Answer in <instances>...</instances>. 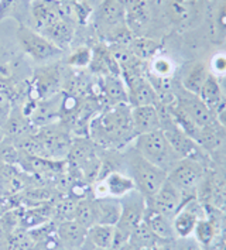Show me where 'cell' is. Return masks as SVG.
Returning <instances> with one entry per match:
<instances>
[{"label":"cell","instance_id":"ffe728a7","mask_svg":"<svg viewBox=\"0 0 226 250\" xmlns=\"http://www.w3.org/2000/svg\"><path fill=\"white\" fill-rule=\"evenodd\" d=\"M54 216V207L50 205H36L34 208H30L23 213H20V226L23 229H34L45 225L48 221H51Z\"/></svg>","mask_w":226,"mask_h":250},{"label":"cell","instance_id":"ab89813d","mask_svg":"<svg viewBox=\"0 0 226 250\" xmlns=\"http://www.w3.org/2000/svg\"><path fill=\"white\" fill-rule=\"evenodd\" d=\"M118 1H119V3H122V4H123V7H124V4H126L129 0H118Z\"/></svg>","mask_w":226,"mask_h":250},{"label":"cell","instance_id":"d590c367","mask_svg":"<svg viewBox=\"0 0 226 250\" xmlns=\"http://www.w3.org/2000/svg\"><path fill=\"white\" fill-rule=\"evenodd\" d=\"M215 118H216V120H218V122L226 129V106L224 109H221V110L215 115Z\"/></svg>","mask_w":226,"mask_h":250},{"label":"cell","instance_id":"8992f818","mask_svg":"<svg viewBox=\"0 0 226 250\" xmlns=\"http://www.w3.org/2000/svg\"><path fill=\"white\" fill-rule=\"evenodd\" d=\"M36 134L40 140L44 158L64 161L69 154L72 139L68 130L60 123H51L36 129Z\"/></svg>","mask_w":226,"mask_h":250},{"label":"cell","instance_id":"9c48e42d","mask_svg":"<svg viewBox=\"0 0 226 250\" xmlns=\"http://www.w3.org/2000/svg\"><path fill=\"white\" fill-rule=\"evenodd\" d=\"M136 189L133 180L124 171H112L95 183L93 198H116L120 199Z\"/></svg>","mask_w":226,"mask_h":250},{"label":"cell","instance_id":"52a82bcc","mask_svg":"<svg viewBox=\"0 0 226 250\" xmlns=\"http://www.w3.org/2000/svg\"><path fill=\"white\" fill-rule=\"evenodd\" d=\"M16 36L21 50L36 62H47L62 54V51L55 47L50 40L45 39L31 27L24 24L19 26Z\"/></svg>","mask_w":226,"mask_h":250},{"label":"cell","instance_id":"4dcf8cb0","mask_svg":"<svg viewBox=\"0 0 226 250\" xmlns=\"http://www.w3.org/2000/svg\"><path fill=\"white\" fill-rule=\"evenodd\" d=\"M209 72L218 77H224L226 75V54L219 53L213 55L211 60V66H209Z\"/></svg>","mask_w":226,"mask_h":250},{"label":"cell","instance_id":"277c9868","mask_svg":"<svg viewBox=\"0 0 226 250\" xmlns=\"http://www.w3.org/2000/svg\"><path fill=\"white\" fill-rule=\"evenodd\" d=\"M120 205H122V212H120L119 222L115 226V236L112 246L113 250L127 243L134 228L143 222L147 201L137 189H134L127 195L120 198Z\"/></svg>","mask_w":226,"mask_h":250},{"label":"cell","instance_id":"ee69618b","mask_svg":"<svg viewBox=\"0 0 226 250\" xmlns=\"http://www.w3.org/2000/svg\"><path fill=\"white\" fill-rule=\"evenodd\" d=\"M146 1H147V0H146Z\"/></svg>","mask_w":226,"mask_h":250},{"label":"cell","instance_id":"83f0119b","mask_svg":"<svg viewBox=\"0 0 226 250\" xmlns=\"http://www.w3.org/2000/svg\"><path fill=\"white\" fill-rule=\"evenodd\" d=\"M168 4V12L171 13L174 20L184 21L189 16V9L194 0H165Z\"/></svg>","mask_w":226,"mask_h":250},{"label":"cell","instance_id":"f35d334b","mask_svg":"<svg viewBox=\"0 0 226 250\" xmlns=\"http://www.w3.org/2000/svg\"><path fill=\"white\" fill-rule=\"evenodd\" d=\"M4 139H6V136H4V130H3V126L0 125V143H1Z\"/></svg>","mask_w":226,"mask_h":250},{"label":"cell","instance_id":"3957f363","mask_svg":"<svg viewBox=\"0 0 226 250\" xmlns=\"http://www.w3.org/2000/svg\"><path fill=\"white\" fill-rule=\"evenodd\" d=\"M133 148L142 156L161 168L167 174L173 170V167L181 160V157L175 153L170 142L167 140L163 130L139 134L133 140Z\"/></svg>","mask_w":226,"mask_h":250},{"label":"cell","instance_id":"4fadbf2b","mask_svg":"<svg viewBox=\"0 0 226 250\" xmlns=\"http://www.w3.org/2000/svg\"><path fill=\"white\" fill-rule=\"evenodd\" d=\"M86 229L82 228L74 219L64 221L55 229V236L58 245L65 250H81L86 242Z\"/></svg>","mask_w":226,"mask_h":250},{"label":"cell","instance_id":"8d00e7d4","mask_svg":"<svg viewBox=\"0 0 226 250\" xmlns=\"http://www.w3.org/2000/svg\"><path fill=\"white\" fill-rule=\"evenodd\" d=\"M81 3H83L85 6H88L89 9H96L98 6H99V3L102 1V0H78Z\"/></svg>","mask_w":226,"mask_h":250},{"label":"cell","instance_id":"8fae6325","mask_svg":"<svg viewBox=\"0 0 226 250\" xmlns=\"http://www.w3.org/2000/svg\"><path fill=\"white\" fill-rule=\"evenodd\" d=\"M30 13L36 27L34 30L39 33L58 20L65 19L62 14V1L60 0H33L30 3Z\"/></svg>","mask_w":226,"mask_h":250},{"label":"cell","instance_id":"1f68e13d","mask_svg":"<svg viewBox=\"0 0 226 250\" xmlns=\"http://www.w3.org/2000/svg\"><path fill=\"white\" fill-rule=\"evenodd\" d=\"M171 250H205L194 237H183L171 242Z\"/></svg>","mask_w":226,"mask_h":250},{"label":"cell","instance_id":"603a6c76","mask_svg":"<svg viewBox=\"0 0 226 250\" xmlns=\"http://www.w3.org/2000/svg\"><path fill=\"white\" fill-rule=\"evenodd\" d=\"M74 221L85 228L86 230L96 225V211H95V198L85 197L78 199L75 212H74Z\"/></svg>","mask_w":226,"mask_h":250},{"label":"cell","instance_id":"7402d4cb","mask_svg":"<svg viewBox=\"0 0 226 250\" xmlns=\"http://www.w3.org/2000/svg\"><path fill=\"white\" fill-rule=\"evenodd\" d=\"M115 236V226L109 225H93L86 232V243L93 248L101 249H112Z\"/></svg>","mask_w":226,"mask_h":250},{"label":"cell","instance_id":"836d02e7","mask_svg":"<svg viewBox=\"0 0 226 250\" xmlns=\"http://www.w3.org/2000/svg\"><path fill=\"white\" fill-rule=\"evenodd\" d=\"M218 24L222 30H226V0L222 1L219 10H218Z\"/></svg>","mask_w":226,"mask_h":250},{"label":"cell","instance_id":"60d3db41","mask_svg":"<svg viewBox=\"0 0 226 250\" xmlns=\"http://www.w3.org/2000/svg\"><path fill=\"white\" fill-rule=\"evenodd\" d=\"M92 250H113V249H101V248H93L92 246Z\"/></svg>","mask_w":226,"mask_h":250},{"label":"cell","instance_id":"6da1fadb","mask_svg":"<svg viewBox=\"0 0 226 250\" xmlns=\"http://www.w3.org/2000/svg\"><path fill=\"white\" fill-rule=\"evenodd\" d=\"M89 134L103 148H119L136 139L132 107L127 104L112 105L89 122Z\"/></svg>","mask_w":226,"mask_h":250},{"label":"cell","instance_id":"9a60e30c","mask_svg":"<svg viewBox=\"0 0 226 250\" xmlns=\"http://www.w3.org/2000/svg\"><path fill=\"white\" fill-rule=\"evenodd\" d=\"M40 34H42L45 39L50 40L54 45L58 47L61 51H64L65 48L71 45V42L74 40L75 28H74V24L71 23V20L61 19L50 27L44 28L42 31H40Z\"/></svg>","mask_w":226,"mask_h":250},{"label":"cell","instance_id":"5b68a950","mask_svg":"<svg viewBox=\"0 0 226 250\" xmlns=\"http://www.w3.org/2000/svg\"><path fill=\"white\" fill-rule=\"evenodd\" d=\"M208 168L209 167L200 160L181 158L167 174V178L184 194L186 201H189L191 198L197 197V189Z\"/></svg>","mask_w":226,"mask_h":250},{"label":"cell","instance_id":"2e32d148","mask_svg":"<svg viewBox=\"0 0 226 250\" xmlns=\"http://www.w3.org/2000/svg\"><path fill=\"white\" fill-rule=\"evenodd\" d=\"M198 96L201 101L212 110L213 115H216L221 109H224L226 106L225 91L221 86L218 78L212 74H209L208 79L205 81Z\"/></svg>","mask_w":226,"mask_h":250},{"label":"cell","instance_id":"f546056e","mask_svg":"<svg viewBox=\"0 0 226 250\" xmlns=\"http://www.w3.org/2000/svg\"><path fill=\"white\" fill-rule=\"evenodd\" d=\"M92 61V51L86 47H82L75 50L74 53L68 57V65H71L72 68H85L91 64Z\"/></svg>","mask_w":226,"mask_h":250},{"label":"cell","instance_id":"f1b7e54d","mask_svg":"<svg viewBox=\"0 0 226 250\" xmlns=\"http://www.w3.org/2000/svg\"><path fill=\"white\" fill-rule=\"evenodd\" d=\"M77 202H78V199H75V198H67V199L61 201L60 204H57L54 207V215L57 218H60L61 222L74 219V212H75Z\"/></svg>","mask_w":226,"mask_h":250},{"label":"cell","instance_id":"e575fe53","mask_svg":"<svg viewBox=\"0 0 226 250\" xmlns=\"http://www.w3.org/2000/svg\"><path fill=\"white\" fill-rule=\"evenodd\" d=\"M9 209H12V208L7 205V197H0V218Z\"/></svg>","mask_w":226,"mask_h":250},{"label":"cell","instance_id":"4316f807","mask_svg":"<svg viewBox=\"0 0 226 250\" xmlns=\"http://www.w3.org/2000/svg\"><path fill=\"white\" fill-rule=\"evenodd\" d=\"M20 150L10 139H4L0 143V163L9 166H19Z\"/></svg>","mask_w":226,"mask_h":250},{"label":"cell","instance_id":"5bb4252c","mask_svg":"<svg viewBox=\"0 0 226 250\" xmlns=\"http://www.w3.org/2000/svg\"><path fill=\"white\" fill-rule=\"evenodd\" d=\"M132 123L136 136L161 130L159 106H136L132 107Z\"/></svg>","mask_w":226,"mask_h":250},{"label":"cell","instance_id":"d4e9b609","mask_svg":"<svg viewBox=\"0 0 226 250\" xmlns=\"http://www.w3.org/2000/svg\"><path fill=\"white\" fill-rule=\"evenodd\" d=\"M129 48L134 57L139 58L140 61H150L159 53L160 44L146 36H142V37H134Z\"/></svg>","mask_w":226,"mask_h":250},{"label":"cell","instance_id":"7a4b0ae2","mask_svg":"<svg viewBox=\"0 0 226 250\" xmlns=\"http://www.w3.org/2000/svg\"><path fill=\"white\" fill-rule=\"evenodd\" d=\"M123 163L126 167L124 172L132 177L136 189L146 201L154 197L167 180V172L142 157L133 147L123 154Z\"/></svg>","mask_w":226,"mask_h":250},{"label":"cell","instance_id":"cb8c5ba5","mask_svg":"<svg viewBox=\"0 0 226 250\" xmlns=\"http://www.w3.org/2000/svg\"><path fill=\"white\" fill-rule=\"evenodd\" d=\"M129 242L132 245H134V246H137L139 249L143 250H150L161 245V243H167V242L160 240L159 237L151 232V229L144 222H142V224L137 225L134 228L133 232L130 233Z\"/></svg>","mask_w":226,"mask_h":250},{"label":"cell","instance_id":"7c38bea8","mask_svg":"<svg viewBox=\"0 0 226 250\" xmlns=\"http://www.w3.org/2000/svg\"><path fill=\"white\" fill-rule=\"evenodd\" d=\"M126 24L132 30L134 37L144 36L150 23V9L146 0H129L124 4Z\"/></svg>","mask_w":226,"mask_h":250},{"label":"cell","instance_id":"ac0fdd59","mask_svg":"<svg viewBox=\"0 0 226 250\" xmlns=\"http://www.w3.org/2000/svg\"><path fill=\"white\" fill-rule=\"evenodd\" d=\"M96 224L116 226L119 222L122 205L116 198H95Z\"/></svg>","mask_w":226,"mask_h":250},{"label":"cell","instance_id":"484cf974","mask_svg":"<svg viewBox=\"0 0 226 250\" xmlns=\"http://www.w3.org/2000/svg\"><path fill=\"white\" fill-rule=\"evenodd\" d=\"M148 68V77L154 78H171L175 69L173 61L164 55H156L151 58Z\"/></svg>","mask_w":226,"mask_h":250},{"label":"cell","instance_id":"ba28073f","mask_svg":"<svg viewBox=\"0 0 226 250\" xmlns=\"http://www.w3.org/2000/svg\"><path fill=\"white\" fill-rule=\"evenodd\" d=\"M186 199L184 194L167 178L165 183L161 185V188L157 191V194L147 201V207L173 219L175 213L183 208Z\"/></svg>","mask_w":226,"mask_h":250},{"label":"cell","instance_id":"d6a6232c","mask_svg":"<svg viewBox=\"0 0 226 250\" xmlns=\"http://www.w3.org/2000/svg\"><path fill=\"white\" fill-rule=\"evenodd\" d=\"M12 106H13L12 96L7 92H0V110H3L6 113H10L12 109H13Z\"/></svg>","mask_w":226,"mask_h":250},{"label":"cell","instance_id":"30bf717a","mask_svg":"<svg viewBox=\"0 0 226 250\" xmlns=\"http://www.w3.org/2000/svg\"><path fill=\"white\" fill-rule=\"evenodd\" d=\"M93 17L95 27L102 36L107 34L116 27L126 24L124 7L118 0H102L95 9Z\"/></svg>","mask_w":226,"mask_h":250},{"label":"cell","instance_id":"74e56055","mask_svg":"<svg viewBox=\"0 0 226 250\" xmlns=\"http://www.w3.org/2000/svg\"><path fill=\"white\" fill-rule=\"evenodd\" d=\"M115 250H143V249H139L137 246H134V245H132L130 242H127V243H124L123 246H120V248H118V249Z\"/></svg>","mask_w":226,"mask_h":250},{"label":"cell","instance_id":"b9f144b4","mask_svg":"<svg viewBox=\"0 0 226 250\" xmlns=\"http://www.w3.org/2000/svg\"><path fill=\"white\" fill-rule=\"evenodd\" d=\"M157 1H159V3H161V1H164V0H157Z\"/></svg>","mask_w":226,"mask_h":250},{"label":"cell","instance_id":"7bdbcfd3","mask_svg":"<svg viewBox=\"0 0 226 250\" xmlns=\"http://www.w3.org/2000/svg\"><path fill=\"white\" fill-rule=\"evenodd\" d=\"M225 95H226V89H225Z\"/></svg>","mask_w":226,"mask_h":250},{"label":"cell","instance_id":"d6986e66","mask_svg":"<svg viewBox=\"0 0 226 250\" xmlns=\"http://www.w3.org/2000/svg\"><path fill=\"white\" fill-rule=\"evenodd\" d=\"M102 89L105 98L110 102V106L123 104L129 105L127 88L120 75H106L105 81L102 82Z\"/></svg>","mask_w":226,"mask_h":250},{"label":"cell","instance_id":"44dd1931","mask_svg":"<svg viewBox=\"0 0 226 250\" xmlns=\"http://www.w3.org/2000/svg\"><path fill=\"white\" fill-rule=\"evenodd\" d=\"M209 74H211L209 68L202 62H197V64L191 65V68L186 71L184 78L181 81L183 89L198 96L205 81L209 77Z\"/></svg>","mask_w":226,"mask_h":250},{"label":"cell","instance_id":"e0dca14e","mask_svg":"<svg viewBox=\"0 0 226 250\" xmlns=\"http://www.w3.org/2000/svg\"><path fill=\"white\" fill-rule=\"evenodd\" d=\"M143 222L151 229V232L159 237L160 240L167 242V243H171L173 240H175L173 219H170L159 212H156L154 209H151L150 207H147Z\"/></svg>","mask_w":226,"mask_h":250}]
</instances>
